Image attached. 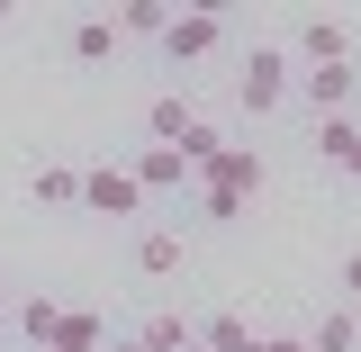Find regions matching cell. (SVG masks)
<instances>
[{
    "instance_id": "cell-1",
    "label": "cell",
    "mask_w": 361,
    "mask_h": 352,
    "mask_svg": "<svg viewBox=\"0 0 361 352\" xmlns=\"http://www.w3.org/2000/svg\"><path fill=\"white\" fill-rule=\"evenodd\" d=\"M145 135H154V145H172L180 163H217V127L199 118V99H190V90H154V99H145Z\"/></svg>"
},
{
    "instance_id": "cell-2",
    "label": "cell",
    "mask_w": 361,
    "mask_h": 352,
    "mask_svg": "<svg viewBox=\"0 0 361 352\" xmlns=\"http://www.w3.org/2000/svg\"><path fill=\"white\" fill-rule=\"evenodd\" d=\"M289 82H298L289 45H253V54H235V109H244V118H280V109H289Z\"/></svg>"
},
{
    "instance_id": "cell-3",
    "label": "cell",
    "mask_w": 361,
    "mask_h": 352,
    "mask_svg": "<svg viewBox=\"0 0 361 352\" xmlns=\"http://www.w3.org/2000/svg\"><path fill=\"white\" fill-rule=\"evenodd\" d=\"M127 262H135V280H172V271L190 262V226H180V217H154V226H135Z\"/></svg>"
},
{
    "instance_id": "cell-4",
    "label": "cell",
    "mask_w": 361,
    "mask_h": 352,
    "mask_svg": "<svg viewBox=\"0 0 361 352\" xmlns=\"http://www.w3.org/2000/svg\"><path fill=\"white\" fill-rule=\"evenodd\" d=\"M226 37H235V28H226L217 9H190V18L172 9V28H163L154 54H163V63H208V54H226Z\"/></svg>"
},
{
    "instance_id": "cell-5",
    "label": "cell",
    "mask_w": 361,
    "mask_h": 352,
    "mask_svg": "<svg viewBox=\"0 0 361 352\" xmlns=\"http://www.w3.org/2000/svg\"><path fill=\"white\" fill-rule=\"evenodd\" d=\"M353 90H361V63H316L289 82V99H307V127H316V118H353Z\"/></svg>"
},
{
    "instance_id": "cell-6",
    "label": "cell",
    "mask_w": 361,
    "mask_h": 352,
    "mask_svg": "<svg viewBox=\"0 0 361 352\" xmlns=\"http://www.w3.org/2000/svg\"><path fill=\"white\" fill-rule=\"evenodd\" d=\"M82 217L135 226V217H145V190H135V172H109V163H90V172H82Z\"/></svg>"
},
{
    "instance_id": "cell-7",
    "label": "cell",
    "mask_w": 361,
    "mask_h": 352,
    "mask_svg": "<svg viewBox=\"0 0 361 352\" xmlns=\"http://www.w3.org/2000/svg\"><path fill=\"white\" fill-rule=\"evenodd\" d=\"M118 54H127L118 18H73V28H63V63H73V73H118Z\"/></svg>"
},
{
    "instance_id": "cell-8",
    "label": "cell",
    "mask_w": 361,
    "mask_h": 352,
    "mask_svg": "<svg viewBox=\"0 0 361 352\" xmlns=\"http://www.w3.org/2000/svg\"><path fill=\"white\" fill-rule=\"evenodd\" d=\"M289 63H298V73H316V63H353V28H343V18H298Z\"/></svg>"
},
{
    "instance_id": "cell-9",
    "label": "cell",
    "mask_w": 361,
    "mask_h": 352,
    "mask_svg": "<svg viewBox=\"0 0 361 352\" xmlns=\"http://www.w3.org/2000/svg\"><path fill=\"white\" fill-rule=\"evenodd\" d=\"M27 199L45 217H82V163H37L27 172Z\"/></svg>"
},
{
    "instance_id": "cell-10",
    "label": "cell",
    "mask_w": 361,
    "mask_h": 352,
    "mask_svg": "<svg viewBox=\"0 0 361 352\" xmlns=\"http://www.w3.org/2000/svg\"><path fill=\"white\" fill-rule=\"evenodd\" d=\"M316 163H334V172H361V118H316L307 127Z\"/></svg>"
},
{
    "instance_id": "cell-11",
    "label": "cell",
    "mask_w": 361,
    "mask_h": 352,
    "mask_svg": "<svg viewBox=\"0 0 361 352\" xmlns=\"http://www.w3.org/2000/svg\"><path fill=\"white\" fill-rule=\"evenodd\" d=\"M298 344H307V352H361V308H343V298H334V308L316 316Z\"/></svg>"
},
{
    "instance_id": "cell-12",
    "label": "cell",
    "mask_w": 361,
    "mask_h": 352,
    "mask_svg": "<svg viewBox=\"0 0 361 352\" xmlns=\"http://www.w3.org/2000/svg\"><path fill=\"white\" fill-rule=\"evenodd\" d=\"M190 325H199V344H208V352H253V344H262L235 308H208V316H190Z\"/></svg>"
},
{
    "instance_id": "cell-13",
    "label": "cell",
    "mask_w": 361,
    "mask_h": 352,
    "mask_svg": "<svg viewBox=\"0 0 361 352\" xmlns=\"http://www.w3.org/2000/svg\"><path fill=\"white\" fill-rule=\"evenodd\" d=\"M180 172H190V163H180L172 145H145V154H135V190H145V199H163V190H180Z\"/></svg>"
},
{
    "instance_id": "cell-14",
    "label": "cell",
    "mask_w": 361,
    "mask_h": 352,
    "mask_svg": "<svg viewBox=\"0 0 361 352\" xmlns=\"http://www.w3.org/2000/svg\"><path fill=\"white\" fill-rule=\"evenodd\" d=\"M163 28H172L163 0H127V9H118V37H127V45H163Z\"/></svg>"
},
{
    "instance_id": "cell-15",
    "label": "cell",
    "mask_w": 361,
    "mask_h": 352,
    "mask_svg": "<svg viewBox=\"0 0 361 352\" xmlns=\"http://www.w3.org/2000/svg\"><path fill=\"white\" fill-rule=\"evenodd\" d=\"M135 334H145V344H154V352H180V344H190V334H199V325H190V316H180V308H163V316H145Z\"/></svg>"
},
{
    "instance_id": "cell-16",
    "label": "cell",
    "mask_w": 361,
    "mask_h": 352,
    "mask_svg": "<svg viewBox=\"0 0 361 352\" xmlns=\"http://www.w3.org/2000/svg\"><path fill=\"white\" fill-rule=\"evenodd\" d=\"M18 325H27V344H37V352H45V344H54V325H63V316L45 308V298H27V316H18Z\"/></svg>"
},
{
    "instance_id": "cell-17",
    "label": "cell",
    "mask_w": 361,
    "mask_h": 352,
    "mask_svg": "<svg viewBox=\"0 0 361 352\" xmlns=\"http://www.w3.org/2000/svg\"><path fill=\"white\" fill-rule=\"evenodd\" d=\"M334 280H343V308H361V253H343V262H334Z\"/></svg>"
},
{
    "instance_id": "cell-18",
    "label": "cell",
    "mask_w": 361,
    "mask_h": 352,
    "mask_svg": "<svg viewBox=\"0 0 361 352\" xmlns=\"http://www.w3.org/2000/svg\"><path fill=\"white\" fill-rule=\"evenodd\" d=\"M253 352H307V344H298V334H262Z\"/></svg>"
},
{
    "instance_id": "cell-19",
    "label": "cell",
    "mask_w": 361,
    "mask_h": 352,
    "mask_svg": "<svg viewBox=\"0 0 361 352\" xmlns=\"http://www.w3.org/2000/svg\"><path fill=\"white\" fill-rule=\"evenodd\" d=\"M109 352H154V344H145V334H118V344H109Z\"/></svg>"
},
{
    "instance_id": "cell-20",
    "label": "cell",
    "mask_w": 361,
    "mask_h": 352,
    "mask_svg": "<svg viewBox=\"0 0 361 352\" xmlns=\"http://www.w3.org/2000/svg\"><path fill=\"white\" fill-rule=\"evenodd\" d=\"M180 352H208V344H199V334H190V344H180Z\"/></svg>"
}]
</instances>
